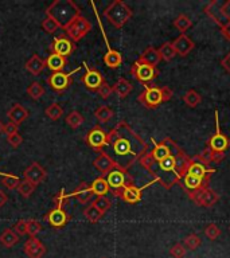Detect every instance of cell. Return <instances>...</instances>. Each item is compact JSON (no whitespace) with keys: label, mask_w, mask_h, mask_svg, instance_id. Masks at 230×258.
Here are the masks:
<instances>
[{"label":"cell","mask_w":230,"mask_h":258,"mask_svg":"<svg viewBox=\"0 0 230 258\" xmlns=\"http://www.w3.org/2000/svg\"><path fill=\"white\" fill-rule=\"evenodd\" d=\"M108 145L113 152L110 158L123 171H128L148 151L147 142L124 120L108 133Z\"/></svg>","instance_id":"obj_1"},{"label":"cell","mask_w":230,"mask_h":258,"mask_svg":"<svg viewBox=\"0 0 230 258\" xmlns=\"http://www.w3.org/2000/svg\"><path fill=\"white\" fill-rule=\"evenodd\" d=\"M46 15L54 19L59 27L63 28L76 16L81 15V10L73 0H55L46 8Z\"/></svg>","instance_id":"obj_2"},{"label":"cell","mask_w":230,"mask_h":258,"mask_svg":"<svg viewBox=\"0 0 230 258\" xmlns=\"http://www.w3.org/2000/svg\"><path fill=\"white\" fill-rule=\"evenodd\" d=\"M70 198L68 194H65V190H61L55 196H54V209L50 210L45 215V221L49 222V225L54 229H62L68 225L72 216L69 215L65 211L63 206L66 205V202Z\"/></svg>","instance_id":"obj_3"},{"label":"cell","mask_w":230,"mask_h":258,"mask_svg":"<svg viewBox=\"0 0 230 258\" xmlns=\"http://www.w3.org/2000/svg\"><path fill=\"white\" fill-rule=\"evenodd\" d=\"M133 15L132 10L128 5L121 1V0H115L112 1L104 11V16L106 21L116 28H121L127 24V22L129 21Z\"/></svg>","instance_id":"obj_4"},{"label":"cell","mask_w":230,"mask_h":258,"mask_svg":"<svg viewBox=\"0 0 230 258\" xmlns=\"http://www.w3.org/2000/svg\"><path fill=\"white\" fill-rule=\"evenodd\" d=\"M62 30H65L66 35L76 43L81 41L85 35H88V32H90L92 23L82 15H77L73 21L63 27Z\"/></svg>","instance_id":"obj_5"},{"label":"cell","mask_w":230,"mask_h":258,"mask_svg":"<svg viewBox=\"0 0 230 258\" xmlns=\"http://www.w3.org/2000/svg\"><path fill=\"white\" fill-rule=\"evenodd\" d=\"M166 141L168 142V145L171 148V153L175 156V174L178 175L179 179H183L184 176L187 175L188 167L193 162V159L187 156L183 149L178 147L170 137H166Z\"/></svg>","instance_id":"obj_6"},{"label":"cell","mask_w":230,"mask_h":258,"mask_svg":"<svg viewBox=\"0 0 230 258\" xmlns=\"http://www.w3.org/2000/svg\"><path fill=\"white\" fill-rule=\"evenodd\" d=\"M79 69L81 68L74 69V70L69 71V73L58 71V73H52L51 75H49L47 77V84L50 86V89L58 93V94H61L65 90H68L72 82H73V75L77 71H79Z\"/></svg>","instance_id":"obj_7"},{"label":"cell","mask_w":230,"mask_h":258,"mask_svg":"<svg viewBox=\"0 0 230 258\" xmlns=\"http://www.w3.org/2000/svg\"><path fill=\"white\" fill-rule=\"evenodd\" d=\"M186 194L195 205L201 207H213L220 200V195L210 187L198 191H187Z\"/></svg>","instance_id":"obj_8"},{"label":"cell","mask_w":230,"mask_h":258,"mask_svg":"<svg viewBox=\"0 0 230 258\" xmlns=\"http://www.w3.org/2000/svg\"><path fill=\"white\" fill-rule=\"evenodd\" d=\"M76 48H77L76 43L65 34L54 38L52 42L50 43V46H49L50 53L57 54V55H61V57H65V58L70 57L76 51Z\"/></svg>","instance_id":"obj_9"},{"label":"cell","mask_w":230,"mask_h":258,"mask_svg":"<svg viewBox=\"0 0 230 258\" xmlns=\"http://www.w3.org/2000/svg\"><path fill=\"white\" fill-rule=\"evenodd\" d=\"M85 141L96 152H102V149L108 145V133L100 125H94L88 132V135L85 137Z\"/></svg>","instance_id":"obj_10"},{"label":"cell","mask_w":230,"mask_h":258,"mask_svg":"<svg viewBox=\"0 0 230 258\" xmlns=\"http://www.w3.org/2000/svg\"><path fill=\"white\" fill-rule=\"evenodd\" d=\"M106 182L113 191L126 188L128 186H133V179L127 171H123L120 168H115L106 175Z\"/></svg>","instance_id":"obj_11"},{"label":"cell","mask_w":230,"mask_h":258,"mask_svg":"<svg viewBox=\"0 0 230 258\" xmlns=\"http://www.w3.org/2000/svg\"><path fill=\"white\" fill-rule=\"evenodd\" d=\"M131 74L137 81H140L141 84H148V82H151L152 79L156 78L159 71H157L156 68H152L150 65L140 62L137 59L136 62L132 65Z\"/></svg>","instance_id":"obj_12"},{"label":"cell","mask_w":230,"mask_h":258,"mask_svg":"<svg viewBox=\"0 0 230 258\" xmlns=\"http://www.w3.org/2000/svg\"><path fill=\"white\" fill-rule=\"evenodd\" d=\"M84 68L86 69V73L81 77V82L85 85V88L92 92H97L100 89V86L104 84L105 78L102 74L100 73L99 70L89 68V65L84 62Z\"/></svg>","instance_id":"obj_13"},{"label":"cell","mask_w":230,"mask_h":258,"mask_svg":"<svg viewBox=\"0 0 230 258\" xmlns=\"http://www.w3.org/2000/svg\"><path fill=\"white\" fill-rule=\"evenodd\" d=\"M215 128L217 131L213 136L210 137L209 141H207V147L214 151V152H225L226 149L229 148L230 141L229 139L221 132L220 129V122H218V112H215Z\"/></svg>","instance_id":"obj_14"},{"label":"cell","mask_w":230,"mask_h":258,"mask_svg":"<svg viewBox=\"0 0 230 258\" xmlns=\"http://www.w3.org/2000/svg\"><path fill=\"white\" fill-rule=\"evenodd\" d=\"M139 102L141 105H144L148 109H153L156 108L159 104H162V93H160V88L156 86H147L144 92L139 95Z\"/></svg>","instance_id":"obj_15"},{"label":"cell","mask_w":230,"mask_h":258,"mask_svg":"<svg viewBox=\"0 0 230 258\" xmlns=\"http://www.w3.org/2000/svg\"><path fill=\"white\" fill-rule=\"evenodd\" d=\"M94 14H96V18L99 19L100 28H101V32H102V35H104L105 43H106V47H108V51H106V54L104 55V64L110 69L120 68V65L123 64V55H121V53H119L117 50L110 48L109 43H108V39H106V35H105V32H104V27H102L101 22H100L99 14H97V11L96 10H94Z\"/></svg>","instance_id":"obj_16"},{"label":"cell","mask_w":230,"mask_h":258,"mask_svg":"<svg viewBox=\"0 0 230 258\" xmlns=\"http://www.w3.org/2000/svg\"><path fill=\"white\" fill-rule=\"evenodd\" d=\"M23 176H25V180L30 182V183H32L34 186H38L46 180L47 172L41 164L34 162V163H31V165H28V167L25 169Z\"/></svg>","instance_id":"obj_17"},{"label":"cell","mask_w":230,"mask_h":258,"mask_svg":"<svg viewBox=\"0 0 230 258\" xmlns=\"http://www.w3.org/2000/svg\"><path fill=\"white\" fill-rule=\"evenodd\" d=\"M151 185V183H148V185H146L144 187H136V186H128V187H126V188H121V190H116L113 191V195L115 196H119V198H121V199L124 200V202H127V203H131V205H133V203H137V202H140L141 200V192H143V190L146 188V187H148V186Z\"/></svg>","instance_id":"obj_18"},{"label":"cell","mask_w":230,"mask_h":258,"mask_svg":"<svg viewBox=\"0 0 230 258\" xmlns=\"http://www.w3.org/2000/svg\"><path fill=\"white\" fill-rule=\"evenodd\" d=\"M94 168L99 171L101 176H105L108 175L110 171H113L115 168H119V165L116 164V162L113 159L110 158V155H108L106 152H100V155L97 158L94 159L93 162Z\"/></svg>","instance_id":"obj_19"},{"label":"cell","mask_w":230,"mask_h":258,"mask_svg":"<svg viewBox=\"0 0 230 258\" xmlns=\"http://www.w3.org/2000/svg\"><path fill=\"white\" fill-rule=\"evenodd\" d=\"M25 254L28 258H42L46 254V246L37 237L28 238L25 243Z\"/></svg>","instance_id":"obj_20"},{"label":"cell","mask_w":230,"mask_h":258,"mask_svg":"<svg viewBox=\"0 0 230 258\" xmlns=\"http://www.w3.org/2000/svg\"><path fill=\"white\" fill-rule=\"evenodd\" d=\"M210 178L211 176H207V178H195V176H191V175H186L183 178V186L184 191H198L202 190V188H207L210 183Z\"/></svg>","instance_id":"obj_21"},{"label":"cell","mask_w":230,"mask_h":258,"mask_svg":"<svg viewBox=\"0 0 230 258\" xmlns=\"http://www.w3.org/2000/svg\"><path fill=\"white\" fill-rule=\"evenodd\" d=\"M7 117H8L10 122H14L15 125L19 127L21 124H23L28 118V112L21 104H14L7 112Z\"/></svg>","instance_id":"obj_22"},{"label":"cell","mask_w":230,"mask_h":258,"mask_svg":"<svg viewBox=\"0 0 230 258\" xmlns=\"http://www.w3.org/2000/svg\"><path fill=\"white\" fill-rule=\"evenodd\" d=\"M174 50H175V53L180 55V57H186L190 54V51L194 48V42L190 39V38L186 35V34H180L177 39H175V42H173Z\"/></svg>","instance_id":"obj_23"},{"label":"cell","mask_w":230,"mask_h":258,"mask_svg":"<svg viewBox=\"0 0 230 258\" xmlns=\"http://www.w3.org/2000/svg\"><path fill=\"white\" fill-rule=\"evenodd\" d=\"M69 196H73L76 199L78 200L79 203H82V205H86V203H89L92 198H93V192H92V188H90V186L88 183H79L78 187L76 188V190L72 192V194H69Z\"/></svg>","instance_id":"obj_24"},{"label":"cell","mask_w":230,"mask_h":258,"mask_svg":"<svg viewBox=\"0 0 230 258\" xmlns=\"http://www.w3.org/2000/svg\"><path fill=\"white\" fill-rule=\"evenodd\" d=\"M45 64H46V68L51 70L52 73H58V71H62L63 68L68 65V58L57 55V54H50L45 59Z\"/></svg>","instance_id":"obj_25"},{"label":"cell","mask_w":230,"mask_h":258,"mask_svg":"<svg viewBox=\"0 0 230 258\" xmlns=\"http://www.w3.org/2000/svg\"><path fill=\"white\" fill-rule=\"evenodd\" d=\"M214 172H215L214 168H207V167L202 165V164L198 163V162L194 160V159L193 162H191V164H190V167H188V171H187L188 175L195 176V178H207V176H211Z\"/></svg>","instance_id":"obj_26"},{"label":"cell","mask_w":230,"mask_h":258,"mask_svg":"<svg viewBox=\"0 0 230 258\" xmlns=\"http://www.w3.org/2000/svg\"><path fill=\"white\" fill-rule=\"evenodd\" d=\"M25 68L31 75H39L43 71V69L46 68V64H45V59L41 58L38 54H34L31 55V58L27 61Z\"/></svg>","instance_id":"obj_27"},{"label":"cell","mask_w":230,"mask_h":258,"mask_svg":"<svg viewBox=\"0 0 230 258\" xmlns=\"http://www.w3.org/2000/svg\"><path fill=\"white\" fill-rule=\"evenodd\" d=\"M139 61H140V62H144V64L147 65H150L152 68H156L157 65H159V62L162 61V58H160V54H159V51H157L156 48L148 47L144 50V53L141 54Z\"/></svg>","instance_id":"obj_28"},{"label":"cell","mask_w":230,"mask_h":258,"mask_svg":"<svg viewBox=\"0 0 230 258\" xmlns=\"http://www.w3.org/2000/svg\"><path fill=\"white\" fill-rule=\"evenodd\" d=\"M151 153L152 156H153V159H155V162L159 163V162H162L163 159H166L167 156L171 155V148H170L168 142L166 141V139H164L162 142L155 144V147H153V149L151 151Z\"/></svg>","instance_id":"obj_29"},{"label":"cell","mask_w":230,"mask_h":258,"mask_svg":"<svg viewBox=\"0 0 230 258\" xmlns=\"http://www.w3.org/2000/svg\"><path fill=\"white\" fill-rule=\"evenodd\" d=\"M90 188H92V192L96 196H105L108 194V191L110 190L109 185H108V182L104 176H100L97 179H94L90 185Z\"/></svg>","instance_id":"obj_30"},{"label":"cell","mask_w":230,"mask_h":258,"mask_svg":"<svg viewBox=\"0 0 230 258\" xmlns=\"http://www.w3.org/2000/svg\"><path fill=\"white\" fill-rule=\"evenodd\" d=\"M113 92H115L116 94L119 95V98H126L127 95L129 94L132 92V85L131 82L126 78H119L117 79V82L113 85Z\"/></svg>","instance_id":"obj_31"},{"label":"cell","mask_w":230,"mask_h":258,"mask_svg":"<svg viewBox=\"0 0 230 258\" xmlns=\"http://www.w3.org/2000/svg\"><path fill=\"white\" fill-rule=\"evenodd\" d=\"M19 242V235L12 229H5L0 235V243L7 249H11Z\"/></svg>","instance_id":"obj_32"},{"label":"cell","mask_w":230,"mask_h":258,"mask_svg":"<svg viewBox=\"0 0 230 258\" xmlns=\"http://www.w3.org/2000/svg\"><path fill=\"white\" fill-rule=\"evenodd\" d=\"M115 116V112L112 111V108H109L108 105H101L99 106L96 111H94V117L99 120V122L101 124H106L109 122Z\"/></svg>","instance_id":"obj_33"},{"label":"cell","mask_w":230,"mask_h":258,"mask_svg":"<svg viewBox=\"0 0 230 258\" xmlns=\"http://www.w3.org/2000/svg\"><path fill=\"white\" fill-rule=\"evenodd\" d=\"M157 51H159V54H160V58H162L163 61H166V62H170V61H173L174 57L177 55L175 50H174L173 42L163 43L162 46L157 48Z\"/></svg>","instance_id":"obj_34"},{"label":"cell","mask_w":230,"mask_h":258,"mask_svg":"<svg viewBox=\"0 0 230 258\" xmlns=\"http://www.w3.org/2000/svg\"><path fill=\"white\" fill-rule=\"evenodd\" d=\"M65 120H66V124H68L69 127L72 128V129H77V128L81 127L85 121L84 116H82V115L77 111L70 112L68 116H66Z\"/></svg>","instance_id":"obj_35"},{"label":"cell","mask_w":230,"mask_h":258,"mask_svg":"<svg viewBox=\"0 0 230 258\" xmlns=\"http://www.w3.org/2000/svg\"><path fill=\"white\" fill-rule=\"evenodd\" d=\"M46 116L51 120V121H58L63 115V108L58 102H52L51 105H49L46 108Z\"/></svg>","instance_id":"obj_36"},{"label":"cell","mask_w":230,"mask_h":258,"mask_svg":"<svg viewBox=\"0 0 230 258\" xmlns=\"http://www.w3.org/2000/svg\"><path fill=\"white\" fill-rule=\"evenodd\" d=\"M139 164H140L141 167L144 169H147L150 174L152 172V169L156 167V162H155V159H153V156H152L151 151H147L146 153H143L140 156V159H139Z\"/></svg>","instance_id":"obj_37"},{"label":"cell","mask_w":230,"mask_h":258,"mask_svg":"<svg viewBox=\"0 0 230 258\" xmlns=\"http://www.w3.org/2000/svg\"><path fill=\"white\" fill-rule=\"evenodd\" d=\"M84 215H85V218L90 222V223H97V222L102 218L104 214H102V212H101V211H100L99 209H97V207L92 203V205L88 206V207L84 210Z\"/></svg>","instance_id":"obj_38"},{"label":"cell","mask_w":230,"mask_h":258,"mask_svg":"<svg viewBox=\"0 0 230 258\" xmlns=\"http://www.w3.org/2000/svg\"><path fill=\"white\" fill-rule=\"evenodd\" d=\"M26 92H27V94H28V97H31L32 100L37 101V100H39L43 94H45V92H46V90H45V88H43L42 85L35 81V82H31V84L27 86Z\"/></svg>","instance_id":"obj_39"},{"label":"cell","mask_w":230,"mask_h":258,"mask_svg":"<svg viewBox=\"0 0 230 258\" xmlns=\"http://www.w3.org/2000/svg\"><path fill=\"white\" fill-rule=\"evenodd\" d=\"M183 101L184 104L190 108H195V106H198L201 104V101H202V97L199 93H197L195 90H187L183 95Z\"/></svg>","instance_id":"obj_40"},{"label":"cell","mask_w":230,"mask_h":258,"mask_svg":"<svg viewBox=\"0 0 230 258\" xmlns=\"http://www.w3.org/2000/svg\"><path fill=\"white\" fill-rule=\"evenodd\" d=\"M174 26L178 28L179 31L182 32V34H184V32L187 31L188 28H191L193 27V22H191V19L188 18V16L186 15H179L175 21H174Z\"/></svg>","instance_id":"obj_41"},{"label":"cell","mask_w":230,"mask_h":258,"mask_svg":"<svg viewBox=\"0 0 230 258\" xmlns=\"http://www.w3.org/2000/svg\"><path fill=\"white\" fill-rule=\"evenodd\" d=\"M1 185L8 190H14V188H18V186L21 185V180L15 175L5 174L1 175Z\"/></svg>","instance_id":"obj_42"},{"label":"cell","mask_w":230,"mask_h":258,"mask_svg":"<svg viewBox=\"0 0 230 258\" xmlns=\"http://www.w3.org/2000/svg\"><path fill=\"white\" fill-rule=\"evenodd\" d=\"M193 159L194 160H198V163H201L202 165H204V167H209L210 163H213V162H211V160H213V151H211L209 147H206L202 152L199 153V155H197V156Z\"/></svg>","instance_id":"obj_43"},{"label":"cell","mask_w":230,"mask_h":258,"mask_svg":"<svg viewBox=\"0 0 230 258\" xmlns=\"http://www.w3.org/2000/svg\"><path fill=\"white\" fill-rule=\"evenodd\" d=\"M201 243H202V241H201L199 235H197L195 233H191V234H188L187 237L184 238V246L188 250H191V252L197 250L201 246Z\"/></svg>","instance_id":"obj_44"},{"label":"cell","mask_w":230,"mask_h":258,"mask_svg":"<svg viewBox=\"0 0 230 258\" xmlns=\"http://www.w3.org/2000/svg\"><path fill=\"white\" fill-rule=\"evenodd\" d=\"M35 187H37V186H34L32 183H30V182H27V180H22L21 185L18 186V192H19L23 198H30V196L34 194Z\"/></svg>","instance_id":"obj_45"},{"label":"cell","mask_w":230,"mask_h":258,"mask_svg":"<svg viewBox=\"0 0 230 258\" xmlns=\"http://www.w3.org/2000/svg\"><path fill=\"white\" fill-rule=\"evenodd\" d=\"M41 230H42L41 222L37 219H27V235H30V238L37 237Z\"/></svg>","instance_id":"obj_46"},{"label":"cell","mask_w":230,"mask_h":258,"mask_svg":"<svg viewBox=\"0 0 230 258\" xmlns=\"http://www.w3.org/2000/svg\"><path fill=\"white\" fill-rule=\"evenodd\" d=\"M92 203H93L102 214H105L106 211L109 210L110 206H112V202H110V199H108L106 196H97Z\"/></svg>","instance_id":"obj_47"},{"label":"cell","mask_w":230,"mask_h":258,"mask_svg":"<svg viewBox=\"0 0 230 258\" xmlns=\"http://www.w3.org/2000/svg\"><path fill=\"white\" fill-rule=\"evenodd\" d=\"M204 235L209 238L210 241H215L221 235V229L215 223H209L204 229Z\"/></svg>","instance_id":"obj_48"},{"label":"cell","mask_w":230,"mask_h":258,"mask_svg":"<svg viewBox=\"0 0 230 258\" xmlns=\"http://www.w3.org/2000/svg\"><path fill=\"white\" fill-rule=\"evenodd\" d=\"M42 28L46 34H52V32H55L58 28H61V27H59V24H58L54 19L46 16V19L42 22Z\"/></svg>","instance_id":"obj_49"},{"label":"cell","mask_w":230,"mask_h":258,"mask_svg":"<svg viewBox=\"0 0 230 258\" xmlns=\"http://www.w3.org/2000/svg\"><path fill=\"white\" fill-rule=\"evenodd\" d=\"M97 93H99L100 97H101L102 100H108L110 97V94L113 93V86H110V85L105 81L104 84L100 86V89L97 90Z\"/></svg>","instance_id":"obj_50"},{"label":"cell","mask_w":230,"mask_h":258,"mask_svg":"<svg viewBox=\"0 0 230 258\" xmlns=\"http://www.w3.org/2000/svg\"><path fill=\"white\" fill-rule=\"evenodd\" d=\"M170 254L174 258H183L186 254V248L182 243H175L173 248L170 249Z\"/></svg>","instance_id":"obj_51"},{"label":"cell","mask_w":230,"mask_h":258,"mask_svg":"<svg viewBox=\"0 0 230 258\" xmlns=\"http://www.w3.org/2000/svg\"><path fill=\"white\" fill-rule=\"evenodd\" d=\"M14 232L18 235H26L27 234V219H21L14 225Z\"/></svg>","instance_id":"obj_52"},{"label":"cell","mask_w":230,"mask_h":258,"mask_svg":"<svg viewBox=\"0 0 230 258\" xmlns=\"http://www.w3.org/2000/svg\"><path fill=\"white\" fill-rule=\"evenodd\" d=\"M7 142L10 144L11 147L18 148L22 142H23V137H22L21 135H19V132H18V133H14V135L7 136Z\"/></svg>","instance_id":"obj_53"},{"label":"cell","mask_w":230,"mask_h":258,"mask_svg":"<svg viewBox=\"0 0 230 258\" xmlns=\"http://www.w3.org/2000/svg\"><path fill=\"white\" fill-rule=\"evenodd\" d=\"M160 93H162V101L163 102H167V101H170L171 98H173V90H171V88H168V86H163V88H160Z\"/></svg>","instance_id":"obj_54"},{"label":"cell","mask_w":230,"mask_h":258,"mask_svg":"<svg viewBox=\"0 0 230 258\" xmlns=\"http://www.w3.org/2000/svg\"><path fill=\"white\" fill-rule=\"evenodd\" d=\"M18 129H19V127L15 125L14 122H8V124H5L4 125V133L7 136L14 135V133H18Z\"/></svg>","instance_id":"obj_55"},{"label":"cell","mask_w":230,"mask_h":258,"mask_svg":"<svg viewBox=\"0 0 230 258\" xmlns=\"http://www.w3.org/2000/svg\"><path fill=\"white\" fill-rule=\"evenodd\" d=\"M225 159V152H214L213 151V163H221Z\"/></svg>","instance_id":"obj_56"},{"label":"cell","mask_w":230,"mask_h":258,"mask_svg":"<svg viewBox=\"0 0 230 258\" xmlns=\"http://www.w3.org/2000/svg\"><path fill=\"white\" fill-rule=\"evenodd\" d=\"M221 65H222V68L225 69L226 71L230 74V53L226 55L225 58L221 61Z\"/></svg>","instance_id":"obj_57"},{"label":"cell","mask_w":230,"mask_h":258,"mask_svg":"<svg viewBox=\"0 0 230 258\" xmlns=\"http://www.w3.org/2000/svg\"><path fill=\"white\" fill-rule=\"evenodd\" d=\"M7 200H8V198H7V194H5L3 190H0V209L4 206L5 203H7Z\"/></svg>","instance_id":"obj_58"},{"label":"cell","mask_w":230,"mask_h":258,"mask_svg":"<svg viewBox=\"0 0 230 258\" xmlns=\"http://www.w3.org/2000/svg\"><path fill=\"white\" fill-rule=\"evenodd\" d=\"M0 133H4V124L0 121Z\"/></svg>","instance_id":"obj_59"},{"label":"cell","mask_w":230,"mask_h":258,"mask_svg":"<svg viewBox=\"0 0 230 258\" xmlns=\"http://www.w3.org/2000/svg\"><path fill=\"white\" fill-rule=\"evenodd\" d=\"M229 232H230V226H229Z\"/></svg>","instance_id":"obj_60"},{"label":"cell","mask_w":230,"mask_h":258,"mask_svg":"<svg viewBox=\"0 0 230 258\" xmlns=\"http://www.w3.org/2000/svg\"><path fill=\"white\" fill-rule=\"evenodd\" d=\"M102 258H106V257H102Z\"/></svg>","instance_id":"obj_61"}]
</instances>
